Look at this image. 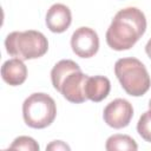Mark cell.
Instances as JSON below:
<instances>
[{
  "instance_id": "cell-1",
  "label": "cell",
  "mask_w": 151,
  "mask_h": 151,
  "mask_svg": "<svg viewBox=\"0 0 151 151\" xmlns=\"http://www.w3.org/2000/svg\"><path fill=\"white\" fill-rule=\"evenodd\" d=\"M146 18L137 7H126L117 12L106 31V42L116 51L130 50L145 33Z\"/></svg>"
},
{
  "instance_id": "cell-2",
  "label": "cell",
  "mask_w": 151,
  "mask_h": 151,
  "mask_svg": "<svg viewBox=\"0 0 151 151\" xmlns=\"http://www.w3.org/2000/svg\"><path fill=\"white\" fill-rule=\"evenodd\" d=\"M87 78L88 76L81 72L79 65L70 59L58 61L51 71L53 87L59 91L64 98L74 104H81L87 99L85 93Z\"/></svg>"
},
{
  "instance_id": "cell-3",
  "label": "cell",
  "mask_w": 151,
  "mask_h": 151,
  "mask_svg": "<svg viewBox=\"0 0 151 151\" xmlns=\"http://www.w3.org/2000/svg\"><path fill=\"white\" fill-rule=\"evenodd\" d=\"M5 47L9 55L29 60L42 57L48 50V41L39 31H14L6 37Z\"/></svg>"
},
{
  "instance_id": "cell-4",
  "label": "cell",
  "mask_w": 151,
  "mask_h": 151,
  "mask_svg": "<svg viewBox=\"0 0 151 151\" xmlns=\"http://www.w3.org/2000/svg\"><path fill=\"white\" fill-rule=\"evenodd\" d=\"M114 73L125 90L133 97L145 94L151 85L149 72L144 64L137 58H120L114 64Z\"/></svg>"
},
{
  "instance_id": "cell-5",
  "label": "cell",
  "mask_w": 151,
  "mask_h": 151,
  "mask_svg": "<svg viewBox=\"0 0 151 151\" xmlns=\"http://www.w3.org/2000/svg\"><path fill=\"white\" fill-rule=\"evenodd\" d=\"M55 116V101L46 93H32L25 99L22 104V117L29 127L45 129L53 123Z\"/></svg>"
},
{
  "instance_id": "cell-6",
  "label": "cell",
  "mask_w": 151,
  "mask_h": 151,
  "mask_svg": "<svg viewBox=\"0 0 151 151\" xmlns=\"http://www.w3.org/2000/svg\"><path fill=\"white\" fill-rule=\"evenodd\" d=\"M103 117L109 126L113 129H123L130 124L133 117V107L126 99L117 98L105 106Z\"/></svg>"
},
{
  "instance_id": "cell-7",
  "label": "cell",
  "mask_w": 151,
  "mask_h": 151,
  "mask_svg": "<svg viewBox=\"0 0 151 151\" xmlns=\"http://www.w3.org/2000/svg\"><path fill=\"white\" fill-rule=\"evenodd\" d=\"M71 47L80 58H91L99 50V38L90 27L77 28L71 37Z\"/></svg>"
},
{
  "instance_id": "cell-8",
  "label": "cell",
  "mask_w": 151,
  "mask_h": 151,
  "mask_svg": "<svg viewBox=\"0 0 151 151\" xmlns=\"http://www.w3.org/2000/svg\"><path fill=\"white\" fill-rule=\"evenodd\" d=\"M72 21V14L70 8L63 4H54L46 13L47 28L53 33L65 32Z\"/></svg>"
},
{
  "instance_id": "cell-9",
  "label": "cell",
  "mask_w": 151,
  "mask_h": 151,
  "mask_svg": "<svg viewBox=\"0 0 151 151\" xmlns=\"http://www.w3.org/2000/svg\"><path fill=\"white\" fill-rule=\"evenodd\" d=\"M1 77L11 86L21 85L27 78V67L24 60L19 58L6 60L1 66Z\"/></svg>"
},
{
  "instance_id": "cell-10",
  "label": "cell",
  "mask_w": 151,
  "mask_h": 151,
  "mask_svg": "<svg viewBox=\"0 0 151 151\" xmlns=\"http://www.w3.org/2000/svg\"><path fill=\"white\" fill-rule=\"evenodd\" d=\"M111 90V83L109 78L104 76H94L88 77L85 85V93L87 99L98 103L105 99Z\"/></svg>"
},
{
  "instance_id": "cell-11",
  "label": "cell",
  "mask_w": 151,
  "mask_h": 151,
  "mask_svg": "<svg viewBox=\"0 0 151 151\" xmlns=\"http://www.w3.org/2000/svg\"><path fill=\"white\" fill-rule=\"evenodd\" d=\"M107 151H116V150H132L136 151L138 149L137 143L127 134H113L109 137L105 145Z\"/></svg>"
},
{
  "instance_id": "cell-12",
  "label": "cell",
  "mask_w": 151,
  "mask_h": 151,
  "mask_svg": "<svg viewBox=\"0 0 151 151\" xmlns=\"http://www.w3.org/2000/svg\"><path fill=\"white\" fill-rule=\"evenodd\" d=\"M137 131L144 140L151 143V109L140 116L137 124Z\"/></svg>"
},
{
  "instance_id": "cell-13",
  "label": "cell",
  "mask_w": 151,
  "mask_h": 151,
  "mask_svg": "<svg viewBox=\"0 0 151 151\" xmlns=\"http://www.w3.org/2000/svg\"><path fill=\"white\" fill-rule=\"evenodd\" d=\"M9 149L15 150H28V151H39V144L28 136H20L14 139Z\"/></svg>"
},
{
  "instance_id": "cell-14",
  "label": "cell",
  "mask_w": 151,
  "mask_h": 151,
  "mask_svg": "<svg viewBox=\"0 0 151 151\" xmlns=\"http://www.w3.org/2000/svg\"><path fill=\"white\" fill-rule=\"evenodd\" d=\"M46 150H70V146L61 140H54L46 146Z\"/></svg>"
},
{
  "instance_id": "cell-15",
  "label": "cell",
  "mask_w": 151,
  "mask_h": 151,
  "mask_svg": "<svg viewBox=\"0 0 151 151\" xmlns=\"http://www.w3.org/2000/svg\"><path fill=\"white\" fill-rule=\"evenodd\" d=\"M145 52H146V54L149 55V58L151 59V39L146 42V45H145Z\"/></svg>"
},
{
  "instance_id": "cell-16",
  "label": "cell",
  "mask_w": 151,
  "mask_h": 151,
  "mask_svg": "<svg viewBox=\"0 0 151 151\" xmlns=\"http://www.w3.org/2000/svg\"><path fill=\"white\" fill-rule=\"evenodd\" d=\"M149 109H151V99H150V101H149Z\"/></svg>"
}]
</instances>
